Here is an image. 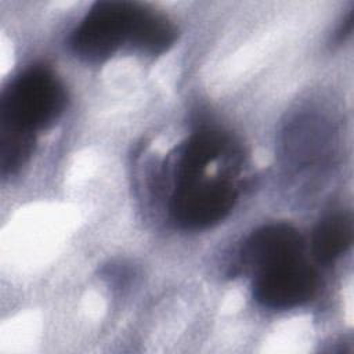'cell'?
Here are the masks:
<instances>
[{
    "label": "cell",
    "mask_w": 354,
    "mask_h": 354,
    "mask_svg": "<svg viewBox=\"0 0 354 354\" xmlns=\"http://www.w3.org/2000/svg\"><path fill=\"white\" fill-rule=\"evenodd\" d=\"M174 26L155 11L130 1H98L71 36L73 53L87 62H102L130 44L148 54L167 51Z\"/></svg>",
    "instance_id": "1"
},
{
    "label": "cell",
    "mask_w": 354,
    "mask_h": 354,
    "mask_svg": "<svg viewBox=\"0 0 354 354\" xmlns=\"http://www.w3.org/2000/svg\"><path fill=\"white\" fill-rule=\"evenodd\" d=\"M68 95L47 68L33 66L15 77L1 97V126L36 134L64 112Z\"/></svg>",
    "instance_id": "2"
},
{
    "label": "cell",
    "mask_w": 354,
    "mask_h": 354,
    "mask_svg": "<svg viewBox=\"0 0 354 354\" xmlns=\"http://www.w3.org/2000/svg\"><path fill=\"white\" fill-rule=\"evenodd\" d=\"M236 195L230 178L207 176L203 171L177 180L170 199V213L184 228H206L221 221L232 210Z\"/></svg>",
    "instance_id": "3"
},
{
    "label": "cell",
    "mask_w": 354,
    "mask_h": 354,
    "mask_svg": "<svg viewBox=\"0 0 354 354\" xmlns=\"http://www.w3.org/2000/svg\"><path fill=\"white\" fill-rule=\"evenodd\" d=\"M317 285L315 270L301 256L257 271L253 296L268 308H292L308 301L314 296Z\"/></svg>",
    "instance_id": "4"
},
{
    "label": "cell",
    "mask_w": 354,
    "mask_h": 354,
    "mask_svg": "<svg viewBox=\"0 0 354 354\" xmlns=\"http://www.w3.org/2000/svg\"><path fill=\"white\" fill-rule=\"evenodd\" d=\"M303 238L296 228L285 223L268 224L256 230L242 248V259L254 272L303 256Z\"/></svg>",
    "instance_id": "5"
},
{
    "label": "cell",
    "mask_w": 354,
    "mask_h": 354,
    "mask_svg": "<svg viewBox=\"0 0 354 354\" xmlns=\"http://www.w3.org/2000/svg\"><path fill=\"white\" fill-rule=\"evenodd\" d=\"M353 235V220L348 214L329 216L314 231L313 252L319 261L330 263L351 246Z\"/></svg>",
    "instance_id": "6"
},
{
    "label": "cell",
    "mask_w": 354,
    "mask_h": 354,
    "mask_svg": "<svg viewBox=\"0 0 354 354\" xmlns=\"http://www.w3.org/2000/svg\"><path fill=\"white\" fill-rule=\"evenodd\" d=\"M35 148V134L1 126L0 165L1 174H12L30 158Z\"/></svg>",
    "instance_id": "7"
}]
</instances>
